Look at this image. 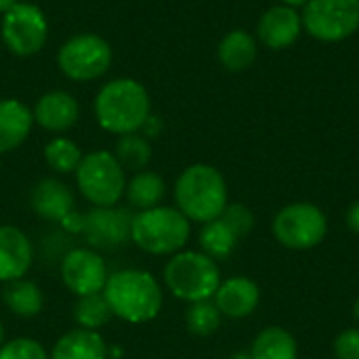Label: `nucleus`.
Masks as SVG:
<instances>
[{"mask_svg": "<svg viewBox=\"0 0 359 359\" xmlns=\"http://www.w3.org/2000/svg\"><path fill=\"white\" fill-rule=\"evenodd\" d=\"M103 294L114 316L128 324L151 322L164 303L158 280L141 269H122L107 278Z\"/></svg>", "mask_w": 359, "mask_h": 359, "instance_id": "nucleus-1", "label": "nucleus"}, {"mask_svg": "<svg viewBox=\"0 0 359 359\" xmlns=\"http://www.w3.org/2000/svg\"><path fill=\"white\" fill-rule=\"evenodd\" d=\"M151 103L145 86L133 78L107 82L95 99V116L101 128L114 135H130L143 128Z\"/></svg>", "mask_w": 359, "mask_h": 359, "instance_id": "nucleus-2", "label": "nucleus"}, {"mask_svg": "<svg viewBox=\"0 0 359 359\" xmlns=\"http://www.w3.org/2000/svg\"><path fill=\"white\" fill-rule=\"evenodd\" d=\"M177 208L196 223H208L223 215L227 202V183L210 164L185 168L175 183Z\"/></svg>", "mask_w": 359, "mask_h": 359, "instance_id": "nucleus-3", "label": "nucleus"}, {"mask_svg": "<svg viewBox=\"0 0 359 359\" xmlns=\"http://www.w3.org/2000/svg\"><path fill=\"white\" fill-rule=\"evenodd\" d=\"M191 221L170 206L141 210L130 223V242L149 255H177L191 236Z\"/></svg>", "mask_w": 359, "mask_h": 359, "instance_id": "nucleus-4", "label": "nucleus"}, {"mask_svg": "<svg viewBox=\"0 0 359 359\" xmlns=\"http://www.w3.org/2000/svg\"><path fill=\"white\" fill-rule=\"evenodd\" d=\"M166 288L181 301H210L221 286L217 261L196 250H181L164 267Z\"/></svg>", "mask_w": 359, "mask_h": 359, "instance_id": "nucleus-5", "label": "nucleus"}, {"mask_svg": "<svg viewBox=\"0 0 359 359\" xmlns=\"http://www.w3.org/2000/svg\"><path fill=\"white\" fill-rule=\"evenodd\" d=\"M76 183L93 206L109 208L124 196L126 175L111 151H93L82 156L76 168Z\"/></svg>", "mask_w": 359, "mask_h": 359, "instance_id": "nucleus-6", "label": "nucleus"}, {"mask_svg": "<svg viewBox=\"0 0 359 359\" xmlns=\"http://www.w3.org/2000/svg\"><path fill=\"white\" fill-rule=\"evenodd\" d=\"M271 231L282 246L290 250H309L324 242L328 233V217L311 202H294L276 215Z\"/></svg>", "mask_w": 359, "mask_h": 359, "instance_id": "nucleus-7", "label": "nucleus"}, {"mask_svg": "<svg viewBox=\"0 0 359 359\" xmlns=\"http://www.w3.org/2000/svg\"><path fill=\"white\" fill-rule=\"evenodd\" d=\"M301 19L316 40L341 42L359 29V0H309Z\"/></svg>", "mask_w": 359, "mask_h": 359, "instance_id": "nucleus-8", "label": "nucleus"}, {"mask_svg": "<svg viewBox=\"0 0 359 359\" xmlns=\"http://www.w3.org/2000/svg\"><path fill=\"white\" fill-rule=\"evenodd\" d=\"M57 63L67 78L88 82L101 78L109 69L111 48L97 34H78L59 48Z\"/></svg>", "mask_w": 359, "mask_h": 359, "instance_id": "nucleus-9", "label": "nucleus"}, {"mask_svg": "<svg viewBox=\"0 0 359 359\" xmlns=\"http://www.w3.org/2000/svg\"><path fill=\"white\" fill-rule=\"evenodd\" d=\"M2 42L17 57L36 55L48 36V23L44 13L27 2H17L2 17Z\"/></svg>", "mask_w": 359, "mask_h": 359, "instance_id": "nucleus-10", "label": "nucleus"}, {"mask_svg": "<svg viewBox=\"0 0 359 359\" xmlns=\"http://www.w3.org/2000/svg\"><path fill=\"white\" fill-rule=\"evenodd\" d=\"M107 278L105 261L90 248H74L61 259V280L76 297L103 292Z\"/></svg>", "mask_w": 359, "mask_h": 359, "instance_id": "nucleus-11", "label": "nucleus"}, {"mask_svg": "<svg viewBox=\"0 0 359 359\" xmlns=\"http://www.w3.org/2000/svg\"><path fill=\"white\" fill-rule=\"evenodd\" d=\"M130 223L133 217L126 208H99L95 206L84 215L82 233L93 248H120L130 240Z\"/></svg>", "mask_w": 359, "mask_h": 359, "instance_id": "nucleus-12", "label": "nucleus"}, {"mask_svg": "<svg viewBox=\"0 0 359 359\" xmlns=\"http://www.w3.org/2000/svg\"><path fill=\"white\" fill-rule=\"evenodd\" d=\"M303 32V19L297 13V8H290L286 4H278L267 8L257 25V36L259 40L271 48V50H282L292 46Z\"/></svg>", "mask_w": 359, "mask_h": 359, "instance_id": "nucleus-13", "label": "nucleus"}, {"mask_svg": "<svg viewBox=\"0 0 359 359\" xmlns=\"http://www.w3.org/2000/svg\"><path fill=\"white\" fill-rule=\"evenodd\" d=\"M34 263L29 238L15 225H0V282L21 280Z\"/></svg>", "mask_w": 359, "mask_h": 359, "instance_id": "nucleus-14", "label": "nucleus"}, {"mask_svg": "<svg viewBox=\"0 0 359 359\" xmlns=\"http://www.w3.org/2000/svg\"><path fill=\"white\" fill-rule=\"evenodd\" d=\"M259 303H261L259 284L244 276L221 282L219 290L215 292V305L219 307L221 316H227L231 320H242L252 316Z\"/></svg>", "mask_w": 359, "mask_h": 359, "instance_id": "nucleus-15", "label": "nucleus"}, {"mask_svg": "<svg viewBox=\"0 0 359 359\" xmlns=\"http://www.w3.org/2000/svg\"><path fill=\"white\" fill-rule=\"evenodd\" d=\"M78 101L65 90H53L42 95L34 107V120L50 133H63L72 128L78 122Z\"/></svg>", "mask_w": 359, "mask_h": 359, "instance_id": "nucleus-16", "label": "nucleus"}, {"mask_svg": "<svg viewBox=\"0 0 359 359\" xmlns=\"http://www.w3.org/2000/svg\"><path fill=\"white\" fill-rule=\"evenodd\" d=\"M74 194L59 179H42L32 189V208L46 221H61L74 210Z\"/></svg>", "mask_w": 359, "mask_h": 359, "instance_id": "nucleus-17", "label": "nucleus"}, {"mask_svg": "<svg viewBox=\"0 0 359 359\" xmlns=\"http://www.w3.org/2000/svg\"><path fill=\"white\" fill-rule=\"evenodd\" d=\"M34 114L17 99L0 101V154L17 149L29 135Z\"/></svg>", "mask_w": 359, "mask_h": 359, "instance_id": "nucleus-18", "label": "nucleus"}, {"mask_svg": "<svg viewBox=\"0 0 359 359\" xmlns=\"http://www.w3.org/2000/svg\"><path fill=\"white\" fill-rule=\"evenodd\" d=\"M50 359H107V345L97 330L74 328L55 343Z\"/></svg>", "mask_w": 359, "mask_h": 359, "instance_id": "nucleus-19", "label": "nucleus"}, {"mask_svg": "<svg viewBox=\"0 0 359 359\" xmlns=\"http://www.w3.org/2000/svg\"><path fill=\"white\" fill-rule=\"evenodd\" d=\"M219 61L229 72H244L257 59V40L244 29H233L219 42Z\"/></svg>", "mask_w": 359, "mask_h": 359, "instance_id": "nucleus-20", "label": "nucleus"}, {"mask_svg": "<svg viewBox=\"0 0 359 359\" xmlns=\"http://www.w3.org/2000/svg\"><path fill=\"white\" fill-rule=\"evenodd\" d=\"M164 194H166L164 179L158 172H149V170L137 172L130 181H126V189H124L128 204L139 212L160 206Z\"/></svg>", "mask_w": 359, "mask_h": 359, "instance_id": "nucleus-21", "label": "nucleus"}, {"mask_svg": "<svg viewBox=\"0 0 359 359\" xmlns=\"http://www.w3.org/2000/svg\"><path fill=\"white\" fill-rule=\"evenodd\" d=\"M252 359H297L299 358V345L297 339L280 328V326H269L261 330L252 343L250 349Z\"/></svg>", "mask_w": 359, "mask_h": 359, "instance_id": "nucleus-22", "label": "nucleus"}, {"mask_svg": "<svg viewBox=\"0 0 359 359\" xmlns=\"http://www.w3.org/2000/svg\"><path fill=\"white\" fill-rule=\"evenodd\" d=\"M2 301L8 307V311L15 313V316H19V318H34L44 307L42 290L34 282L23 280V278L4 284Z\"/></svg>", "mask_w": 359, "mask_h": 359, "instance_id": "nucleus-23", "label": "nucleus"}, {"mask_svg": "<svg viewBox=\"0 0 359 359\" xmlns=\"http://www.w3.org/2000/svg\"><path fill=\"white\" fill-rule=\"evenodd\" d=\"M200 248L206 257H210L212 261H225L233 255L236 246H238V238L236 233L221 221H208L204 223L202 231H200Z\"/></svg>", "mask_w": 359, "mask_h": 359, "instance_id": "nucleus-24", "label": "nucleus"}, {"mask_svg": "<svg viewBox=\"0 0 359 359\" xmlns=\"http://www.w3.org/2000/svg\"><path fill=\"white\" fill-rule=\"evenodd\" d=\"M114 318L109 303L103 292H95L88 297H78V303L74 307V320L78 328L84 330H99Z\"/></svg>", "mask_w": 359, "mask_h": 359, "instance_id": "nucleus-25", "label": "nucleus"}, {"mask_svg": "<svg viewBox=\"0 0 359 359\" xmlns=\"http://www.w3.org/2000/svg\"><path fill=\"white\" fill-rule=\"evenodd\" d=\"M114 156L124 170L141 172L151 160V147L143 137H139L137 133H130L118 139Z\"/></svg>", "mask_w": 359, "mask_h": 359, "instance_id": "nucleus-26", "label": "nucleus"}, {"mask_svg": "<svg viewBox=\"0 0 359 359\" xmlns=\"http://www.w3.org/2000/svg\"><path fill=\"white\" fill-rule=\"evenodd\" d=\"M44 160L55 172L67 175V172H76V168H78V164L82 160V151L72 139L57 137V139L46 143Z\"/></svg>", "mask_w": 359, "mask_h": 359, "instance_id": "nucleus-27", "label": "nucleus"}, {"mask_svg": "<svg viewBox=\"0 0 359 359\" xmlns=\"http://www.w3.org/2000/svg\"><path fill=\"white\" fill-rule=\"evenodd\" d=\"M185 324L191 334L196 337H210L221 326V311L212 301H198L191 303L185 313Z\"/></svg>", "mask_w": 359, "mask_h": 359, "instance_id": "nucleus-28", "label": "nucleus"}, {"mask_svg": "<svg viewBox=\"0 0 359 359\" xmlns=\"http://www.w3.org/2000/svg\"><path fill=\"white\" fill-rule=\"evenodd\" d=\"M219 219L236 233L238 240L246 238L252 231V227H255V215L244 204H227Z\"/></svg>", "mask_w": 359, "mask_h": 359, "instance_id": "nucleus-29", "label": "nucleus"}, {"mask_svg": "<svg viewBox=\"0 0 359 359\" xmlns=\"http://www.w3.org/2000/svg\"><path fill=\"white\" fill-rule=\"evenodd\" d=\"M0 359H50L46 349L34 339H13L0 347Z\"/></svg>", "mask_w": 359, "mask_h": 359, "instance_id": "nucleus-30", "label": "nucleus"}, {"mask_svg": "<svg viewBox=\"0 0 359 359\" xmlns=\"http://www.w3.org/2000/svg\"><path fill=\"white\" fill-rule=\"evenodd\" d=\"M337 359H359V328L343 330L334 339Z\"/></svg>", "mask_w": 359, "mask_h": 359, "instance_id": "nucleus-31", "label": "nucleus"}, {"mask_svg": "<svg viewBox=\"0 0 359 359\" xmlns=\"http://www.w3.org/2000/svg\"><path fill=\"white\" fill-rule=\"evenodd\" d=\"M63 225V229H67L69 233H82V227H84V217L76 210H72L67 217H63L59 221Z\"/></svg>", "mask_w": 359, "mask_h": 359, "instance_id": "nucleus-32", "label": "nucleus"}, {"mask_svg": "<svg viewBox=\"0 0 359 359\" xmlns=\"http://www.w3.org/2000/svg\"><path fill=\"white\" fill-rule=\"evenodd\" d=\"M347 225H349V229H351L353 233H358L359 236V200L358 202H353V204L349 206V210H347Z\"/></svg>", "mask_w": 359, "mask_h": 359, "instance_id": "nucleus-33", "label": "nucleus"}, {"mask_svg": "<svg viewBox=\"0 0 359 359\" xmlns=\"http://www.w3.org/2000/svg\"><path fill=\"white\" fill-rule=\"evenodd\" d=\"M15 4H17V0H0V13H2V15L8 13Z\"/></svg>", "mask_w": 359, "mask_h": 359, "instance_id": "nucleus-34", "label": "nucleus"}, {"mask_svg": "<svg viewBox=\"0 0 359 359\" xmlns=\"http://www.w3.org/2000/svg\"><path fill=\"white\" fill-rule=\"evenodd\" d=\"M309 0H282V4L290 6V8H299V6H305Z\"/></svg>", "mask_w": 359, "mask_h": 359, "instance_id": "nucleus-35", "label": "nucleus"}, {"mask_svg": "<svg viewBox=\"0 0 359 359\" xmlns=\"http://www.w3.org/2000/svg\"><path fill=\"white\" fill-rule=\"evenodd\" d=\"M229 359H252L250 358V353H246V351H240V353H233Z\"/></svg>", "mask_w": 359, "mask_h": 359, "instance_id": "nucleus-36", "label": "nucleus"}, {"mask_svg": "<svg viewBox=\"0 0 359 359\" xmlns=\"http://www.w3.org/2000/svg\"><path fill=\"white\" fill-rule=\"evenodd\" d=\"M353 316H355V320L359 322V299L355 301V305H353Z\"/></svg>", "mask_w": 359, "mask_h": 359, "instance_id": "nucleus-37", "label": "nucleus"}, {"mask_svg": "<svg viewBox=\"0 0 359 359\" xmlns=\"http://www.w3.org/2000/svg\"><path fill=\"white\" fill-rule=\"evenodd\" d=\"M4 345V328H2V322H0V347Z\"/></svg>", "mask_w": 359, "mask_h": 359, "instance_id": "nucleus-38", "label": "nucleus"}]
</instances>
